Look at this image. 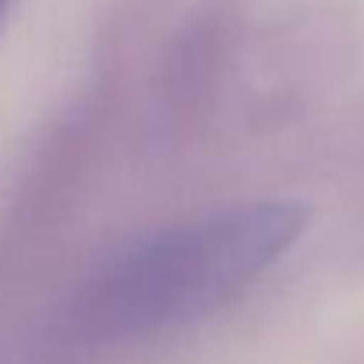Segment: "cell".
Returning <instances> with one entry per match:
<instances>
[{
	"mask_svg": "<svg viewBox=\"0 0 364 364\" xmlns=\"http://www.w3.org/2000/svg\"><path fill=\"white\" fill-rule=\"evenodd\" d=\"M0 11H4V0H0Z\"/></svg>",
	"mask_w": 364,
	"mask_h": 364,
	"instance_id": "2",
	"label": "cell"
},
{
	"mask_svg": "<svg viewBox=\"0 0 364 364\" xmlns=\"http://www.w3.org/2000/svg\"><path fill=\"white\" fill-rule=\"evenodd\" d=\"M308 209L255 202L166 230L117 258L89 297L96 333L127 336L195 318L247 287L301 237Z\"/></svg>",
	"mask_w": 364,
	"mask_h": 364,
	"instance_id": "1",
	"label": "cell"
}]
</instances>
